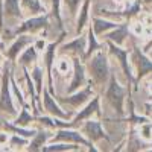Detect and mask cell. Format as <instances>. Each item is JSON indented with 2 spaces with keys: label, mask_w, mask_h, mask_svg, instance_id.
Returning <instances> with one entry per match:
<instances>
[{
  "label": "cell",
  "mask_w": 152,
  "mask_h": 152,
  "mask_svg": "<svg viewBox=\"0 0 152 152\" xmlns=\"http://www.w3.org/2000/svg\"><path fill=\"white\" fill-rule=\"evenodd\" d=\"M91 72H93V76L97 82H104L108 78V62H107V58L102 53H99L93 58Z\"/></svg>",
  "instance_id": "1"
},
{
  "label": "cell",
  "mask_w": 152,
  "mask_h": 152,
  "mask_svg": "<svg viewBox=\"0 0 152 152\" xmlns=\"http://www.w3.org/2000/svg\"><path fill=\"white\" fill-rule=\"evenodd\" d=\"M0 111H6L9 114H14V104L11 99V93H9V84H8V75L3 79V85H2V91H0Z\"/></svg>",
  "instance_id": "2"
},
{
  "label": "cell",
  "mask_w": 152,
  "mask_h": 152,
  "mask_svg": "<svg viewBox=\"0 0 152 152\" xmlns=\"http://www.w3.org/2000/svg\"><path fill=\"white\" fill-rule=\"evenodd\" d=\"M108 99L119 113H122V100H123V90L117 85L116 81H113L108 90Z\"/></svg>",
  "instance_id": "3"
},
{
  "label": "cell",
  "mask_w": 152,
  "mask_h": 152,
  "mask_svg": "<svg viewBox=\"0 0 152 152\" xmlns=\"http://www.w3.org/2000/svg\"><path fill=\"white\" fill-rule=\"evenodd\" d=\"M46 23H47V20L44 18V17H40V18H32V20H28L26 23H23V26H20L18 29H17V34L20 32H32V31H37V29H40V28H43V26H46Z\"/></svg>",
  "instance_id": "4"
},
{
  "label": "cell",
  "mask_w": 152,
  "mask_h": 152,
  "mask_svg": "<svg viewBox=\"0 0 152 152\" xmlns=\"http://www.w3.org/2000/svg\"><path fill=\"white\" fill-rule=\"evenodd\" d=\"M134 53H135V58H137V64H138V78H142L146 73L152 72V62L146 56H143L137 49H135Z\"/></svg>",
  "instance_id": "5"
},
{
  "label": "cell",
  "mask_w": 152,
  "mask_h": 152,
  "mask_svg": "<svg viewBox=\"0 0 152 152\" xmlns=\"http://www.w3.org/2000/svg\"><path fill=\"white\" fill-rule=\"evenodd\" d=\"M29 41H31V40H29L28 37H20V38H18V41H15L14 44L11 46V49L8 50V58L15 59V58H17V55H18V52H20V50H21L24 46H26Z\"/></svg>",
  "instance_id": "6"
},
{
  "label": "cell",
  "mask_w": 152,
  "mask_h": 152,
  "mask_svg": "<svg viewBox=\"0 0 152 152\" xmlns=\"http://www.w3.org/2000/svg\"><path fill=\"white\" fill-rule=\"evenodd\" d=\"M111 52H113L114 55H117V56H119L120 64H122V67H123L126 76H128V78H131V70H129V67H128V62H126V55H128V53H126L125 50H120L119 47H116L114 44H111Z\"/></svg>",
  "instance_id": "7"
},
{
  "label": "cell",
  "mask_w": 152,
  "mask_h": 152,
  "mask_svg": "<svg viewBox=\"0 0 152 152\" xmlns=\"http://www.w3.org/2000/svg\"><path fill=\"white\" fill-rule=\"evenodd\" d=\"M44 107H46L47 111H50L52 114H55V116H58V117H67L66 114L58 108V105L52 100V97L49 96V93H44Z\"/></svg>",
  "instance_id": "8"
},
{
  "label": "cell",
  "mask_w": 152,
  "mask_h": 152,
  "mask_svg": "<svg viewBox=\"0 0 152 152\" xmlns=\"http://www.w3.org/2000/svg\"><path fill=\"white\" fill-rule=\"evenodd\" d=\"M56 140H67V142H75V143H82V145H87V142L84 138L76 134V132H70V131H62L56 135Z\"/></svg>",
  "instance_id": "9"
},
{
  "label": "cell",
  "mask_w": 152,
  "mask_h": 152,
  "mask_svg": "<svg viewBox=\"0 0 152 152\" xmlns=\"http://www.w3.org/2000/svg\"><path fill=\"white\" fill-rule=\"evenodd\" d=\"M82 81H84V69H82V66H79V62H76L75 64V79H73V82L69 88V91L76 90V88L82 84Z\"/></svg>",
  "instance_id": "10"
},
{
  "label": "cell",
  "mask_w": 152,
  "mask_h": 152,
  "mask_svg": "<svg viewBox=\"0 0 152 152\" xmlns=\"http://www.w3.org/2000/svg\"><path fill=\"white\" fill-rule=\"evenodd\" d=\"M85 129H87L88 135H90L93 140H97V138L104 137V132H102V129H100V125L97 122H88L87 126H85Z\"/></svg>",
  "instance_id": "11"
},
{
  "label": "cell",
  "mask_w": 152,
  "mask_h": 152,
  "mask_svg": "<svg viewBox=\"0 0 152 152\" xmlns=\"http://www.w3.org/2000/svg\"><path fill=\"white\" fill-rule=\"evenodd\" d=\"M5 11H6V14L12 17H20L18 0H5Z\"/></svg>",
  "instance_id": "12"
},
{
  "label": "cell",
  "mask_w": 152,
  "mask_h": 152,
  "mask_svg": "<svg viewBox=\"0 0 152 152\" xmlns=\"http://www.w3.org/2000/svg\"><path fill=\"white\" fill-rule=\"evenodd\" d=\"M97 108H99V100L97 99H94L93 102L88 105L81 114H78V117L75 119V122H79V120H84V119H87L88 116H90V114H93L94 111H97Z\"/></svg>",
  "instance_id": "13"
},
{
  "label": "cell",
  "mask_w": 152,
  "mask_h": 152,
  "mask_svg": "<svg viewBox=\"0 0 152 152\" xmlns=\"http://www.w3.org/2000/svg\"><path fill=\"white\" fill-rule=\"evenodd\" d=\"M90 96V90H84V91H81V93H78V94H75L73 97H67V99H64V102H69V104H72V105H79V104H82L84 100Z\"/></svg>",
  "instance_id": "14"
},
{
  "label": "cell",
  "mask_w": 152,
  "mask_h": 152,
  "mask_svg": "<svg viewBox=\"0 0 152 152\" xmlns=\"http://www.w3.org/2000/svg\"><path fill=\"white\" fill-rule=\"evenodd\" d=\"M126 32H128V26H122V28H119L114 34H111L110 38H111L113 41H116V43H122L123 38L126 37Z\"/></svg>",
  "instance_id": "15"
},
{
  "label": "cell",
  "mask_w": 152,
  "mask_h": 152,
  "mask_svg": "<svg viewBox=\"0 0 152 152\" xmlns=\"http://www.w3.org/2000/svg\"><path fill=\"white\" fill-rule=\"evenodd\" d=\"M110 28H116V24H113L110 21H104V20H94V31L96 32H104Z\"/></svg>",
  "instance_id": "16"
},
{
  "label": "cell",
  "mask_w": 152,
  "mask_h": 152,
  "mask_svg": "<svg viewBox=\"0 0 152 152\" xmlns=\"http://www.w3.org/2000/svg\"><path fill=\"white\" fill-rule=\"evenodd\" d=\"M29 122H32V116L28 113L26 108H23V110H21V114L18 116V119L15 120V125H26V123H29Z\"/></svg>",
  "instance_id": "17"
},
{
  "label": "cell",
  "mask_w": 152,
  "mask_h": 152,
  "mask_svg": "<svg viewBox=\"0 0 152 152\" xmlns=\"http://www.w3.org/2000/svg\"><path fill=\"white\" fill-rule=\"evenodd\" d=\"M35 58H37L35 50L31 47V49H28L26 52L23 53V56L20 58V61H21V64H28V62H31V61H35Z\"/></svg>",
  "instance_id": "18"
},
{
  "label": "cell",
  "mask_w": 152,
  "mask_h": 152,
  "mask_svg": "<svg viewBox=\"0 0 152 152\" xmlns=\"http://www.w3.org/2000/svg\"><path fill=\"white\" fill-rule=\"evenodd\" d=\"M24 5H26L32 12H41V5H40V0H23Z\"/></svg>",
  "instance_id": "19"
},
{
  "label": "cell",
  "mask_w": 152,
  "mask_h": 152,
  "mask_svg": "<svg viewBox=\"0 0 152 152\" xmlns=\"http://www.w3.org/2000/svg\"><path fill=\"white\" fill-rule=\"evenodd\" d=\"M46 138H47V134H46V132H41V134H38V135H37V138L34 140V143L31 145V149H32V151L38 149V146H40V145H43Z\"/></svg>",
  "instance_id": "20"
},
{
  "label": "cell",
  "mask_w": 152,
  "mask_h": 152,
  "mask_svg": "<svg viewBox=\"0 0 152 152\" xmlns=\"http://www.w3.org/2000/svg\"><path fill=\"white\" fill-rule=\"evenodd\" d=\"M5 128L6 129H11V131H14V132H18V134H21V135H24V137H32L35 132L34 131H24V129H18V128H15V126H11L9 123H5Z\"/></svg>",
  "instance_id": "21"
},
{
  "label": "cell",
  "mask_w": 152,
  "mask_h": 152,
  "mask_svg": "<svg viewBox=\"0 0 152 152\" xmlns=\"http://www.w3.org/2000/svg\"><path fill=\"white\" fill-rule=\"evenodd\" d=\"M87 11H88V2H85V5H84V8H82L81 18H79V21H78V29H79V31L84 28V23H85V20H87Z\"/></svg>",
  "instance_id": "22"
},
{
  "label": "cell",
  "mask_w": 152,
  "mask_h": 152,
  "mask_svg": "<svg viewBox=\"0 0 152 152\" xmlns=\"http://www.w3.org/2000/svg\"><path fill=\"white\" fill-rule=\"evenodd\" d=\"M34 78H35V81H37V87H38V93H40V90H41V70L40 69H35L34 70Z\"/></svg>",
  "instance_id": "23"
},
{
  "label": "cell",
  "mask_w": 152,
  "mask_h": 152,
  "mask_svg": "<svg viewBox=\"0 0 152 152\" xmlns=\"http://www.w3.org/2000/svg\"><path fill=\"white\" fill-rule=\"evenodd\" d=\"M66 3L69 5L70 11H72V12H75V11H76V8H78V3H79V0H66Z\"/></svg>",
  "instance_id": "24"
},
{
  "label": "cell",
  "mask_w": 152,
  "mask_h": 152,
  "mask_svg": "<svg viewBox=\"0 0 152 152\" xmlns=\"http://www.w3.org/2000/svg\"><path fill=\"white\" fill-rule=\"evenodd\" d=\"M69 149H72V148L70 146H49L44 151H69Z\"/></svg>",
  "instance_id": "25"
},
{
  "label": "cell",
  "mask_w": 152,
  "mask_h": 152,
  "mask_svg": "<svg viewBox=\"0 0 152 152\" xmlns=\"http://www.w3.org/2000/svg\"><path fill=\"white\" fill-rule=\"evenodd\" d=\"M94 49H97V43L94 40V37L90 34V53H91V50H94Z\"/></svg>",
  "instance_id": "26"
},
{
  "label": "cell",
  "mask_w": 152,
  "mask_h": 152,
  "mask_svg": "<svg viewBox=\"0 0 152 152\" xmlns=\"http://www.w3.org/2000/svg\"><path fill=\"white\" fill-rule=\"evenodd\" d=\"M58 67H59L61 72H67V70H69V62H67V61H61Z\"/></svg>",
  "instance_id": "27"
},
{
  "label": "cell",
  "mask_w": 152,
  "mask_h": 152,
  "mask_svg": "<svg viewBox=\"0 0 152 152\" xmlns=\"http://www.w3.org/2000/svg\"><path fill=\"white\" fill-rule=\"evenodd\" d=\"M26 142L24 140H21V138H18V137H12V145H24Z\"/></svg>",
  "instance_id": "28"
},
{
  "label": "cell",
  "mask_w": 152,
  "mask_h": 152,
  "mask_svg": "<svg viewBox=\"0 0 152 152\" xmlns=\"http://www.w3.org/2000/svg\"><path fill=\"white\" fill-rule=\"evenodd\" d=\"M53 9H55V14H56V18L59 20V6H58V0H53Z\"/></svg>",
  "instance_id": "29"
},
{
  "label": "cell",
  "mask_w": 152,
  "mask_h": 152,
  "mask_svg": "<svg viewBox=\"0 0 152 152\" xmlns=\"http://www.w3.org/2000/svg\"><path fill=\"white\" fill-rule=\"evenodd\" d=\"M8 140V135L6 134H0V143H5Z\"/></svg>",
  "instance_id": "30"
},
{
  "label": "cell",
  "mask_w": 152,
  "mask_h": 152,
  "mask_svg": "<svg viewBox=\"0 0 152 152\" xmlns=\"http://www.w3.org/2000/svg\"><path fill=\"white\" fill-rule=\"evenodd\" d=\"M135 34H142L143 32V29H142V26H140V24H135Z\"/></svg>",
  "instance_id": "31"
},
{
  "label": "cell",
  "mask_w": 152,
  "mask_h": 152,
  "mask_svg": "<svg viewBox=\"0 0 152 152\" xmlns=\"http://www.w3.org/2000/svg\"><path fill=\"white\" fill-rule=\"evenodd\" d=\"M37 46L40 47V49H43V47H44V41H38V43H37Z\"/></svg>",
  "instance_id": "32"
},
{
  "label": "cell",
  "mask_w": 152,
  "mask_h": 152,
  "mask_svg": "<svg viewBox=\"0 0 152 152\" xmlns=\"http://www.w3.org/2000/svg\"><path fill=\"white\" fill-rule=\"evenodd\" d=\"M145 137H146V138H149V137H151V135H149V131H148V128L145 129Z\"/></svg>",
  "instance_id": "33"
},
{
  "label": "cell",
  "mask_w": 152,
  "mask_h": 152,
  "mask_svg": "<svg viewBox=\"0 0 152 152\" xmlns=\"http://www.w3.org/2000/svg\"><path fill=\"white\" fill-rule=\"evenodd\" d=\"M151 46H152V41H151V43H149V44H148V49H149V47H151Z\"/></svg>",
  "instance_id": "34"
},
{
  "label": "cell",
  "mask_w": 152,
  "mask_h": 152,
  "mask_svg": "<svg viewBox=\"0 0 152 152\" xmlns=\"http://www.w3.org/2000/svg\"><path fill=\"white\" fill-rule=\"evenodd\" d=\"M0 49H3V44L2 43H0Z\"/></svg>",
  "instance_id": "35"
},
{
  "label": "cell",
  "mask_w": 152,
  "mask_h": 152,
  "mask_svg": "<svg viewBox=\"0 0 152 152\" xmlns=\"http://www.w3.org/2000/svg\"><path fill=\"white\" fill-rule=\"evenodd\" d=\"M151 93H152V85H151Z\"/></svg>",
  "instance_id": "36"
},
{
  "label": "cell",
  "mask_w": 152,
  "mask_h": 152,
  "mask_svg": "<svg viewBox=\"0 0 152 152\" xmlns=\"http://www.w3.org/2000/svg\"><path fill=\"white\" fill-rule=\"evenodd\" d=\"M0 62H2V56H0Z\"/></svg>",
  "instance_id": "37"
},
{
  "label": "cell",
  "mask_w": 152,
  "mask_h": 152,
  "mask_svg": "<svg viewBox=\"0 0 152 152\" xmlns=\"http://www.w3.org/2000/svg\"><path fill=\"white\" fill-rule=\"evenodd\" d=\"M148 2H152V0H148Z\"/></svg>",
  "instance_id": "38"
},
{
  "label": "cell",
  "mask_w": 152,
  "mask_h": 152,
  "mask_svg": "<svg viewBox=\"0 0 152 152\" xmlns=\"http://www.w3.org/2000/svg\"><path fill=\"white\" fill-rule=\"evenodd\" d=\"M151 110H152V105H151Z\"/></svg>",
  "instance_id": "39"
}]
</instances>
